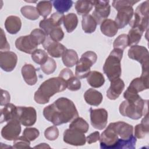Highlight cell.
<instances>
[{"label":"cell","mask_w":149,"mask_h":149,"mask_svg":"<svg viewBox=\"0 0 149 149\" xmlns=\"http://www.w3.org/2000/svg\"><path fill=\"white\" fill-rule=\"evenodd\" d=\"M43 115L47 120L58 126L72 122L79 116V113L73 101L61 97L44 108Z\"/></svg>","instance_id":"1"},{"label":"cell","mask_w":149,"mask_h":149,"mask_svg":"<svg viewBox=\"0 0 149 149\" xmlns=\"http://www.w3.org/2000/svg\"><path fill=\"white\" fill-rule=\"evenodd\" d=\"M66 88V81L60 77L50 78L40 85L34 93V99L38 104H47L49 102L51 97L64 91Z\"/></svg>","instance_id":"2"},{"label":"cell","mask_w":149,"mask_h":149,"mask_svg":"<svg viewBox=\"0 0 149 149\" xmlns=\"http://www.w3.org/2000/svg\"><path fill=\"white\" fill-rule=\"evenodd\" d=\"M148 102L141 97L134 100H126L120 104L119 112L123 116L137 120L148 113Z\"/></svg>","instance_id":"3"},{"label":"cell","mask_w":149,"mask_h":149,"mask_svg":"<svg viewBox=\"0 0 149 149\" xmlns=\"http://www.w3.org/2000/svg\"><path fill=\"white\" fill-rule=\"evenodd\" d=\"M121 49L113 48L106 59L103 66L104 73L110 81L120 77L122 73L120 61L123 56Z\"/></svg>","instance_id":"4"},{"label":"cell","mask_w":149,"mask_h":149,"mask_svg":"<svg viewBox=\"0 0 149 149\" xmlns=\"http://www.w3.org/2000/svg\"><path fill=\"white\" fill-rule=\"evenodd\" d=\"M97 59V54L91 51H88L82 54L76 64L75 69L76 76L79 79L87 77L90 72L91 67Z\"/></svg>","instance_id":"5"},{"label":"cell","mask_w":149,"mask_h":149,"mask_svg":"<svg viewBox=\"0 0 149 149\" xmlns=\"http://www.w3.org/2000/svg\"><path fill=\"white\" fill-rule=\"evenodd\" d=\"M148 5L149 1H146L137 6L134 15V18L129 22L132 28L138 27L145 31L148 27Z\"/></svg>","instance_id":"6"},{"label":"cell","mask_w":149,"mask_h":149,"mask_svg":"<svg viewBox=\"0 0 149 149\" xmlns=\"http://www.w3.org/2000/svg\"><path fill=\"white\" fill-rule=\"evenodd\" d=\"M119 139V136L111 123L101 133L100 137V148L101 149H115Z\"/></svg>","instance_id":"7"},{"label":"cell","mask_w":149,"mask_h":149,"mask_svg":"<svg viewBox=\"0 0 149 149\" xmlns=\"http://www.w3.org/2000/svg\"><path fill=\"white\" fill-rule=\"evenodd\" d=\"M17 119L24 126H33L37 120L36 110L31 107H17Z\"/></svg>","instance_id":"8"},{"label":"cell","mask_w":149,"mask_h":149,"mask_svg":"<svg viewBox=\"0 0 149 149\" xmlns=\"http://www.w3.org/2000/svg\"><path fill=\"white\" fill-rule=\"evenodd\" d=\"M90 121L93 127L96 129L102 130L107 124L108 112L104 108L90 109Z\"/></svg>","instance_id":"9"},{"label":"cell","mask_w":149,"mask_h":149,"mask_svg":"<svg viewBox=\"0 0 149 149\" xmlns=\"http://www.w3.org/2000/svg\"><path fill=\"white\" fill-rule=\"evenodd\" d=\"M38 45V42L31 34L20 36L15 41L16 48L29 54H32L37 49Z\"/></svg>","instance_id":"10"},{"label":"cell","mask_w":149,"mask_h":149,"mask_svg":"<svg viewBox=\"0 0 149 149\" xmlns=\"http://www.w3.org/2000/svg\"><path fill=\"white\" fill-rule=\"evenodd\" d=\"M64 16L63 13L55 12L49 18H45L41 20L39 26L48 36L54 29L60 27L63 22Z\"/></svg>","instance_id":"11"},{"label":"cell","mask_w":149,"mask_h":149,"mask_svg":"<svg viewBox=\"0 0 149 149\" xmlns=\"http://www.w3.org/2000/svg\"><path fill=\"white\" fill-rule=\"evenodd\" d=\"M95 9L93 16L97 24H101L107 19L111 12V6L109 1H94Z\"/></svg>","instance_id":"12"},{"label":"cell","mask_w":149,"mask_h":149,"mask_svg":"<svg viewBox=\"0 0 149 149\" xmlns=\"http://www.w3.org/2000/svg\"><path fill=\"white\" fill-rule=\"evenodd\" d=\"M20 124L21 123L17 119L9 121L2 129V137L9 141L16 140L21 132Z\"/></svg>","instance_id":"13"},{"label":"cell","mask_w":149,"mask_h":149,"mask_svg":"<svg viewBox=\"0 0 149 149\" xmlns=\"http://www.w3.org/2000/svg\"><path fill=\"white\" fill-rule=\"evenodd\" d=\"M63 141L67 144L75 146H81L86 144L84 133L74 129H68L63 133Z\"/></svg>","instance_id":"14"},{"label":"cell","mask_w":149,"mask_h":149,"mask_svg":"<svg viewBox=\"0 0 149 149\" xmlns=\"http://www.w3.org/2000/svg\"><path fill=\"white\" fill-rule=\"evenodd\" d=\"M17 62V55L12 51L0 52V66L5 72H12Z\"/></svg>","instance_id":"15"},{"label":"cell","mask_w":149,"mask_h":149,"mask_svg":"<svg viewBox=\"0 0 149 149\" xmlns=\"http://www.w3.org/2000/svg\"><path fill=\"white\" fill-rule=\"evenodd\" d=\"M129 58L135 60L141 65L149 62V55L148 49L143 46L132 45L128 50Z\"/></svg>","instance_id":"16"},{"label":"cell","mask_w":149,"mask_h":149,"mask_svg":"<svg viewBox=\"0 0 149 149\" xmlns=\"http://www.w3.org/2000/svg\"><path fill=\"white\" fill-rule=\"evenodd\" d=\"M134 14L133 8L132 6H126L120 8L118 10L115 22L118 29H123L132 20Z\"/></svg>","instance_id":"17"},{"label":"cell","mask_w":149,"mask_h":149,"mask_svg":"<svg viewBox=\"0 0 149 149\" xmlns=\"http://www.w3.org/2000/svg\"><path fill=\"white\" fill-rule=\"evenodd\" d=\"M42 46L44 48L47 50L48 54L54 58L62 56L64 52L67 49L63 44L59 42L53 41L49 37H48V36L42 43Z\"/></svg>","instance_id":"18"},{"label":"cell","mask_w":149,"mask_h":149,"mask_svg":"<svg viewBox=\"0 0 149 149\" xmlns=\"http://www.w3.org/2000/svg\"><path fill=\"white\" fill-rule=\"evenodd\" d=\"M111 125L121 139H129L133 135V127L130 124L122 121H118L111 123Z\"/></svg>","instance_id":"19"},{"label":"cell","mask_w":149,"mask_h":149,"mask_svg":"<svg viewBox=\"0 0 149 149\" xmlns=\"http://www.w3.org/2000/svg\"><path fill=\"white\" fill-rule=\"evenodd\" d=\"M125 88L124 81L120 78L111 81L109 88L107 91V97L111 100L117 99Z\"/></svg>","instance_id":"20"},{"label":"cell","mask_w":149,"mask_h":149,"mask_svg":"<svg viewBox=\"0 0 149 149\" xmlns=\"http://www.w3.org/2000/svg\"><path fill=\"white\" fill-rule=\"evenodd\" d=\"M22 74L25 82L30 86L34 85L37 81L36 69L31 64H25L22 68Z\"/></svg>","instance_id":"21"},{"label":"cell","mask_w":149,"mask_h":149,"mask_svg":"<svg viewBox=\"0 0 149 149\" xmlns=\"http://www.w3.org/2000/svg\"><path fill=\"white\" fill-rule=\"evenodd\" d=\"M17 107L13 104H7L1 109V123L9 122L11 120L17 119Z\"/></svg>","instance_id":"22"},{"label":"cell","mask_w":149,"mask_h":149,"mask_svg":"<svg viewBox=\"0 0 149 149\" xmlns=\"http://www.w3.org/2000/svg\"><path fill=\"white\" fill-rule=\"evenodd\" d=\"M148 75H141L140 77L134 79L130 83L128 88L136 93L147 90L149 87Z\"/></svg>","instance_id":"23"},{"label":"cell","mask_w":149,"mask_h":149,"mask_svg":"<svg viewBox=\"0 0 149 149\" xmlns=\"http://www.w3.org/2000/svg\"><path fill=\"white\" fill-rule=\"evenodd\" d=\"M22 27L20 18L16 16H8L5 22V27L6 31L11 34L18 33Z\"/></svg>","instance_id":"24"},{"label":"cell","mask_w":149,"mask_h":149,"mask_svg":"<svg viewBox=\"0 0 149 149\" xmlns=\"http://www.w3.org/2000/svg\"><path fill=\"white\" fill-rule=\"evenodd\" d=\"M84 98L86 102L92 106H98L103 99L102 94L94 88L87 90L84 93Z\"/></svg>","instance_id":"25"},{"label":"cell","mask_w":149,"mask_h":149,"mask_svg":"<svg viewBox=\"0 0 149 149\" xmlns=\"http://www.w3.org/2000/svg\"><path fill=\"white\" fill-rule=\"evenodd\" d=\"M100 29L103 34L111 37L115 36L118 30V28L115 21L111 19H105L100 26Z\"/></svg>","instance_id":"26"},{"label":"cell","mask_w":149,"mask_h":149,"mask_svg":"<svg viewBox=\"0 0 149 149\" xmlns=\"http://www.w3.org/2000/svg\"><path fill=\"white\" fill-rule=\"evenodd\" d=\"M149 132L148 114L147 113L141 120V123L134 127V136L137 139H143Z\"/></svg>","instance_id":"27"},{"label":"cell","mask_w":149,"mask_h":149,"mask_svg":"<svg viewBox=\"0 0 149 149\" xmlns=\"http://www.w3.org/2000/svg\"><path fill=\"white\" fill-rule=\"evenodd\" d=\"M88 83L94 88H99L105 83V79L103 74L98 71H90L87 77Z\"/></svg>","instance_id":"28"},{"label":"cell","mask_w":149,"mask_h":149,"mask_svg":"<svg viewBox=\"0 0 149 149\" xmlns=\"http://www.w3.org/2000/svg\"><path fill=\"white\" fill-rule=\"evenodd\" d=\"M62 60L66 67L71 68L77 64L79 57L76 51L72 49H67L62 56Z\"/></svg>","instance_id":"29"},{"label":"cell","mask_w":149,"mask_h":149,"mask_svg":"<svg viewBox=\"0 0 149 149\" xmlns=\"http://www.w3.org/2000/svg\"><path fill=\"white\" fill-rule=\"evenodd\" d=\"M94 4V1L80 0L75 3V9L79 15H86L92 9Z\"/></svg>","instance_id":"30"},{"label":"cell","mask_w":149,"mask_h":149,"mask_svg":"<svg viewBox=\"0 0 149 149\" xmlns=\"http://www.w3.org/2000/svg\"><path fill=\"white\" fill-rule=\"evenodd\" d=\"M97 23L92 15H86L83 16L81 20L82 29L86 33H93L97 27Z\"/></svg>","instance_id":"31"},{"label":"cell","mask_w":149,"mask_h":149,"mask_svg":"<svg viewBox=\"0 0 149 149\" xmlns=\"http://www.w3.org/2000/svg\"><path fill=\"white\" fill-rule=\"evenodd\" d=\"M63 25L68 33H72L76 28L78 24V18L75 13H70L64 16Z\"/></svg>","instance_id":"32"},{"label":"cell","mask_w":149,"mask_h":149,"mask_svg":"<svg viewBox=\"0 0 149 149\" xmlns=\"http://www.w3.org/2000/svg\"><path fill=\"white\" fill-rule=\"evenodd\" d=\"M144 31L138 27L132 28L127 34L129 38V46L137 45L140 41Z\"/></svg>","instance_id":"33"},{"label":"cell","mask_w":149,"mask_h":149,"mask_svg":"<svg viewBox=\"0 0 149 149\" xmlns=\"http://www.w3.org/2000/svg\"><path fill=\"white\" fill-rule=\"evenodd\" d=\"M88 128V123L84 119L79 116L72 120L69 125V129L77 130L83 133H87Z\"/></svg>","instance_id":"34"},{"label":"cell","mask_w":149,"mask_h":149,"mask_svg":"<svg viewBox=\"0 0 149 149\" xmlns=\"http://www.w3.org/2000/svg\"><path fill=\"white\" fill-rule=\"evenodd\" d=\"M52 8V3L50 1H40L36 6V8L39 15L44 18H46L51 13Z\"/></svg>","instance_id":"35"},{"label":"cell","mask_w":149,"mask_h":149,"mask_svg":"<svg viewBox=\"0 0 149 149\" xmlns=\"http://www.w3.org/2000/svg\"><path fill=\"white\" fill-rule=\"evenodd\" d=\"M51 2L55 9L61 13L68 12L73 3V1L70 0H55Z\"/></svg>","instance_id":"36"},{"label":"cell","mask_w":149,"mask_h":149,"mask_svg":"<svg viewBox=\"0 0 149 149\" xmlns=\"http://www.w3.org/2000/svg\"><path fill=\"white\" fill-rule=\"evenodd\" d=\"M20 12L24 17L31 20H37L40 16L37 8L33 6H24L21 8Z\"/></svg>","instance_id":"37"},{"label":"cell","mask_w":149,"mask_h":149,"mask_svg":"<svg viewBox=\"0 0 149 149\" xmlns=\"http://www.w3.org/2000/svg\"><path fill=\"white\" fill-rule=\"evenodd\" d=\"M48 56L47 53L42 49H37L31 54V59L33 61L39 65H43L48 59Z\"/></svg>","instance_id":"38"},{"label":"cell","mask_w":149,"mask_h":149,"mask_svg":"<svg viewBox=\"0 0 149 149\" xmlns=\"http://www.w3.org/2000/svg\"><path fill=\"white\" fill-rule=\"evenodd\" d=\"M129 46V38L127 34H122L119 35L113 41V48L119 49L123 51Z\"/></svg>","instance_id":"39"},{"label":"cell","mask_w":149,"mask_h":149,"mask_svg":"<svg viewBox=\"0 0 149 149\" xmlns=\"http://www.w3.org/2000/svg\"><path fill=\"white\" fill-rule=\"evenodd\" d=\"M56 68V63L54 59L48 57L47 61L41 65L42 71L46 74H50L55 72Z\"/></svg>","instance_id":"40"},{"label":"cell","mask_w":149,"mask_h":149,"mask_svg":"<svg viewBox=\"0 0 149 149\" xmlns=\"http://www.w3.org/2000/svg\"><path fill=\"white\" fill-rule=\"evenodd\" d=\"M30 141L29 140L23 135L17 137L13 141V146L12 148H31Z\"/></svg>","instance_id":"41"},{"label":"cell","mask_w":149,"mask_h":149,"mask_svg":"<svg viewBox=\"0 0 149 149\" xmlns=\"http://www.w3.org/2000/svg\"><path fill=\"white\" fill-rule=\"evenodd\" d=\"M44 136L47 140L54 141L59 136V130L55 125L50 126L45 129Z\"/></svg>","instance_id":"42"},{"label":"cell","mask_w":149,"mask_h":149,"mask_svg":"<svg viewBox=\"0 0 149 149\" xmlns=\"http://www.w3.org/2000/svg\"><path fill=\"white\" fill-rule=\"evenodd\" d=\"M23 135L30 141H34L40 135L38 130L35 127H27L24 129Z\"/></svg>","instance_id":"43"},{"label":"cell","mask_w":149,"mask_h":149,"mask_svg":"<svg viewBox=\"0 0 149 149\" xmlns=\"http://www.w3.org/2000/svg\"><path fill=\"white\" fill-rule=\"evenodd\" d=\"M30 34L35 38V40L38 42V45L42 44V43L45 40L47 35L46 33L41 29H35L31 31Z\"/></svg>","instance_id":"44"},{"label":"cell","mask_w":149,"mask_h":149,"mask_svg":"<svg viewBox=\"0 0 149 149\" xmlns=\"http://www.w3.org/2000/svg\"><path fill=\"white\" fill-rule=\"evenodd\" d=\"M67 88L70 91H75L79 90L81 88V82L79 78L73 76L68 80L66 82Z\"/></svg>","instance_id":"45"},{"label":"cell","mask_w":149,"mask_h":149,"mask_svg":"<svg viewBox=\"0 0 149 149\" xmlns=\"http://www.w3.org/2000/svg\"><path fill=\"white\" fill-rule=\"evenodd\" d=\"M49 36L51 40L54 41H61L64 37V33L61 27H58L54 29L49 34Z\"/></svg>","instance_id":"46"},{"label":"cell","mask_w":149,"mask_h":149,"mask_svg":"<svg viewBox=\"0 0 149 149\" xmlns=\"http://www.w3.org/2000/svg\"><path fill=\"white\" fill-rule=\"evenodd\" d=\"M139 1H128V0H121V1H113L112 2L113 7L118 11L120 8L126 6H133L135 3L139 2Z\"/></svg>","instance_id":"47"},{"label":"cell","mask_w":149,"mask_h":149,"mask_svg":"<svg viewBox=\"0 0 149 149\" xmlns=\"http://www.w3.org/2000/svg\"><path fill=\"white\" fill-rule=\"evenodd\" d=\"M1 44H0V49L1 51H7L10 49V45L8 43L5 34L3 31V30L2 29H1Z\"/></svg>","instance_id":"48"},{"label":"cell","mask_w":149,"mask_h":149,"mask_svg":"<svg viewBox=\"0 0 149 149\" xmlns=\"http://www.w3.org/2000/svg\"><path fill=\"white\" fill-rule=\"evenodd\" d=\"M73 76H74V74L73 72L70 69H68V68L63 69L61 71L59 74V77L63 79L66 82Z\"/></svg>","instance_id":"49"},{"label":"cell","mask_w":149,"mask_h":149,"mask_svg":"<svg viewBox=\"0 0 149 149\" xmlns=\"http://www.w3.org/2000/svg\"><path fill=\"white\" fill-rule=\"evenodd\" d=\"M1 106L5 105L10 102V97L9 93L2 89H1Z\"/></svg>","instance_id":"50"},{"label":"cell","mask_w":149,"mask_h":149,"mask_svg":"<svg viewBox=\"0 0 149 149\" xmlns=\"http://www.w3.org/2000/svg\"><path fill=\"white\" fill-rule=\"evenodd\" d=\"M100 137V135L99 132L96 131V132H94L91 133L86 139L87 142L88 144H91L93 143H95L98 140H99Z\"/></svg>","instance_id":"51"},{"label":"cell","mask_w":149,"mask_h":149,"mask_svg":"<svg viewBox=\"0 0 149 149\" xmlns=\"http://www.w3.org/2000/svg\"><path fill=\"white\" fill-rule=\"evenodd\" d=\"M34 148H50V147L46 143H41L38 146H35Z\"/></svg>","instance_id":"52"}]
</instances>
